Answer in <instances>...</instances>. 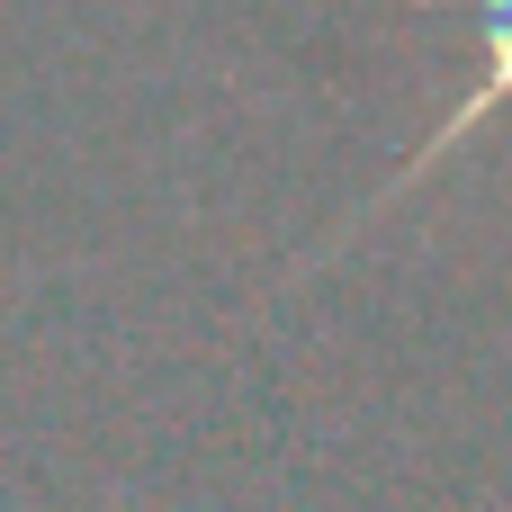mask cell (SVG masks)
<instances>
[{"label": "cell", "mask_w": 512, "mask_h": 512, "mask_svg": "<svg viewBox=\"0 0 512 512\" xmlns=\"http://www.w3.org/2000/svg\"><path fill=\"white\" fill-rule=\"evenodd\" d=\"M477 36H486V72H477V90H468V99H459V108H450V117H441V126L414 144V162H405V171H396V180H387V189H378L360 216L396 207V198H405V189H414L432 162H450V153H459V144H468L486 117H495V108H512V0H477ZM360 216H351V225H360Z\"/></svg>", "instance_id": "1"}]
</instances>
